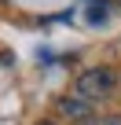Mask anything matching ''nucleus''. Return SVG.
<instances>
[{"instance_id":"nucleus-1","label":"nucleus","mask_w":121,"mask_h":125,"mask_svg":"<svg viewBox=\"0 0 121 125\" xmlns=\"http://www.w3.org/2000/svg\"><path fill=\"white\" fill-rule=\"evenodd\" d=\"M114 85H117V74L110 70V66H92V70H84L81 77H77V96L81 99H106L110 92H114Z\"/></svg>"},{"instance_id":"nucleus-2","label":"nucleus","mask_w":121,"mask_h":125,"mask_svg":"<svg viewBox=\"0 0 121 125\" xmlns=\"http://www.w3.org/2000/svg\"><path fill=\"white\" fill-rule=\"evenodd\" d=\"M59 110H63L74 125H95V114H92V103L88 99H59Z\"/></svg>"},{"instance_id":"nucleus-3","label":"nucleus","mask_w":121,"mask_h":125,"mask_svg":"<svg viewBox=\"0 0 121 125\" xmlns=\"http://www.w3.org/2000/svg\"><path fill=\"white\" fill-rule=\"evenodd\" d=\"M103 11H106L103 4H92V8H88V19H92V22H103Z\"/></svg>"},{"instance_id":"nucleus-4","label":"nucleus","mask_w":121,"mask_h":125,"mask_svg":"<svg viewBox=\"0 0 121 125\" xmlns=\"http://www.w3.org/2000/svg\"><path fill=\"white\" fill-rule=\"evenodd\" d=\"M103 125H121V118H106V121H103Z\"/></svg>"},{"instance_id":"nucleus-5","label":"nucleus","mask_w":121,"mask_h":125,"mask_svg":"<svg viewBox=\"0 0 121 125\" xmlns=\"http://www.w3.org/2000/svg\"><path fill=\"white\" fill-rule=\"evenodd\" d=\"M37 125H51V121H37Z\"/></svg>"}]
</instances>
